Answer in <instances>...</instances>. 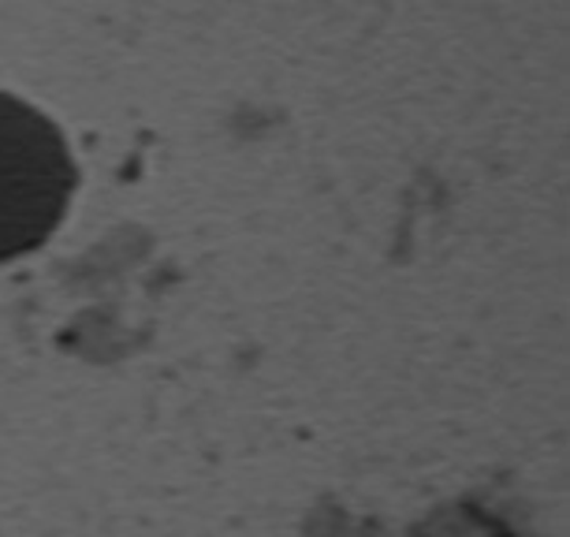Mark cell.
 I'll list each match as a JSON object with an SVG mask.
<instances>
[{"label":"cell","mask_w":570,"mask_h":537,"mask_svg":"<svg viewBox=\"0 0 570 537\" xmlns=\"http://www.w3.org/2000/svg\"><path fill=\"white\" fill-rule=\"evenodd\" d=\"M75 160L57 124L0 94V262L35 251L63 221Z\"/></svg>","instance_id":"1"}]
</instances>
